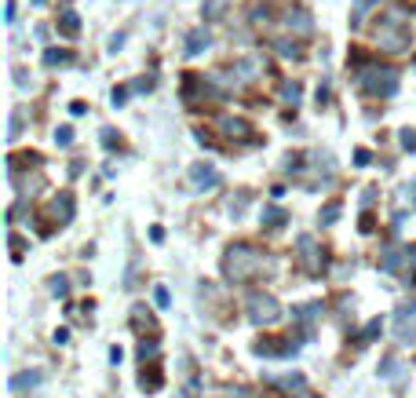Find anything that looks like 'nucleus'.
<instances>
[{"instance_id": "nucleus-1", "label": "nucleus", "mask_w": 416, "mask_h": 398, "mask_svg": "<svg viewBox=\"0 0 416 398\" xmlns=\"http://www.w3.org/2000/svg\"><path fill=\"white\" fill-rule=\"evenodd\" d=\"M354 84L361 95L369 99H391L398 92V70L395 66H376V62H361L354 70Z\"/></svg>"}, {"instance_id": "nucleus-2", "label": "nucleus", "mask_w": 416, "mask_h": 398, "mask_svg": "<svg viewBox=\"0 0 416 398\" xmlns=\"http://www.w3.org/2000/svg\"><path fill=\"white\" fill-rule=\"evenodd\" d=\"M259 271H263V252L245 245V241H238V245H230L223 252V278L227 281H249V278H259Z\"/></svg>"}, {"instance_id": "nucleus-3", "label": "nucleus", "mask_w": 416, "mask_h": 398, "mask_svg": "<svg viewBox=\"0 0 416 398\" xmlns=\"http://www.w3.org/2000/svg\"><path fill=\"white\" fill-rule=\"evenodd\" d=\"M376 44H380L384 51H391V55H398V51L409 48V19H406V11H401V8H391L387 15H380Z\"/></svg>"}, {"instance_id": "nucleus-4", "label": "nucleus", "mask_w": 416, "mask_h": 398, "mask_svg": "<svg viewBox=\"0 0 416 398\" xmlns=\"http://www.w3.org/2000/svg\"><path fill=\"white\" fill-rule=\"evenodd\" d=\"M245 314H249L252 325H274L281 318V303L270 296V292H252V296L245 300Z\"/></svg>"}, {"instance_id": "nucleus-5", "label": "nucleus", "mask_w": 416, "mask_h": 398, "mask_svg": "<svg viewBox=\"0 0 416 398\" xmlns=\"http://www.w3.org/2000/svg\"><path fill=\"white\" fill-rule=\"evenodd\" d=\"M216 132L223 135L227 143H234V146L256 143V132H252V124L245 121V117H219V121H216Z\"/></svg>"}, {"instance_id": "nucleus-6", "label": "nucleus", "mask_w": 416, "mask_h": 398, "mask_svg": "<svg viewBox=\"0 0 416 398\" xmlns=\"http://www.w3.org/2000/svg\"><path fill=\"white\" fill-rule=\"evenodd\" d=\"M413 318H416V300L401 303L395 311V340L398 343H416V329H413Z\"/></svg>"}, {"instance_id": "nucleus-7", "label": "nucleus", "mask_w": 416, "mask_h": 398, "mask_svg": "<svg viewBox=\"0 0 416 398\" xmlns=\"http://www.w3.org/2000/svg\"><path fill=\"white\" fill-rule=\"evenodd\" d=\"M300 343L303 337H285V340H256V354H263V358H285V354H296L300 351Z\"/></svg>"}, {"instance_id": "nucleus-8", "label": "nucleus", "mask_w": 416, "mask_h": 398, "mask_svg": "<svg viewBox=\"0 0 416 398\" xmlns=\"http://www.w3.org/2000/svg\"><path fill=\"white\" fill-rule=\"evenodd\" d=\"M296 256H300V263L310 271V278L321 274V249L314 245V238H300V241H296Z\"/></svg>"}, {"instance_id": "nucleus-9", "label": "nucleus", "mask_w": 416, "mask_h": 398, "mask_svg": "<svg viewBox=\"0 0 416 398\" xmlns=\"http://www.w3.org/2000/svg\"><path fill=\"white\" fill-rule=\"evenodd\" d=\"M190 183H193V190H216L219 183H223V176H219L212 164H193V169H190Z\"/></svg>"}, {"instance_id": "nucleus-10", "label": "nucleus", "mask_w": 416, "mask_h": 398, "mask_svg": "<svg viewBox=\"0 0 416 398\" xmlns=\"http://www.w3.org/2000/svg\"><path fill=\"white\" fill-rule=\"evenodd\" d=\"M70 220H73V194H70V190H62V194L51 201V223L66 227Z\"/></svg>"}, {"instance_id": "nucleus-11", "label": "nucleus", "mask_w": 416, "mask_h": 398, "mask_svg": "<svg viewBox=\"0 0 416 398\" xmlns=\"http://www.w3.org/2000/svg\"><path fill=\"white\" fill-rule=\"evenodd\" d=\"M281 22H285V30H292V33H303V37H307L310 30H314V19H310L303 8H289V11H285V15H281Z\"/></svg>"}, {"instance_id": "nucleus-12", "label": "nucleus", "mask_w": 416, "mask_h": 398, "mask_svg": "<svg viewBox=\"0 0 416 398\" xmlns=\"http://www.w3.org/2000/svg\"><path fill=\"white\" fill-rule=\"evenodd\" d=\"M37 383H41V369H22V373H15V377H11V383H8V388L15 391V395H26V391H33Z\"/></svg>"}, {"instance_id": "nucleus-13", "label": "nucleus", "mask_w": 416, "mask_h": 398, "mask_svg": "<svg viewBox=\"0 0 416 398\" xmlns=\"http://www.w3.org/2000/svg\"><path fill=\"white\" fill-rule=\"evenodd\" d=\"M212 48V33H208V26H198V30H190L187 37V55H201V51Z\"/></svg>"}, {"instance_id": "nucleus-14", "label": "nucleus", "mask_w": 416, "mask_h": 398, "mask_svg": "<svg viewBox=\"0 0 416 398\" xmlns=\"http://www.w3.org/2000/svg\"><path fill=\"white\" fill-rule=\"evenodd\" d=\"M398 267H406V249H395V245H391V249L380 256V271H384V274H395Z\"/></svg>"}, {"instance_id": "nucleus-15", "label": "nucleus", "mask_w": 416, "mask_h": 398, "mask_svg": "<svg viewBox=\"0 0 416 398\" xmlns=\"http://www.w3.org/2000/svg\"><path fill=\"white\" fill-rule=\"evenodd\" d=\"M259 223H263V230H281L285 223H289V216H285V209H267L263 216H259Z\"/></svg>"}, {"instance_id": "nucleus-16", "label": "nucleus", "mask_w": 416, "mask_h": 398, "mask_svg": "<svg viewBox=\"0 0 416 398\" xmlns=\"http://www.w3.org/2000/svg\"><path fill=\"white\" fill-rule=\"evenodd\" d=\"M59 30L66 37H77V30H81V15H77V11H62V15H59Z\"/></svg>"}, {"instance_id": "nucleus-17", "label": "nucleus", "mask_w": 416, "mask_h": 398, "mask_svg": "<svg viewBox=\"0 0 416 398\" xmlns=\"http://www.w3.org/2000/svg\"><path fill=\"white\" fill-rule=\"evenodd\" d=\"M73 55L70 51H62V48H48L44 51V66H70Z\"/></svg>"}, {"instance_id": "nucleus-18", "label": "nucleus", "mask_w": 416, "mask_h": 398, "mask_svg": "<svg viewBox=\"0 0 416 398\" xmlns=\"http://www.w3.org/2000/svg\"><path fill=\"white\" fill-rule=\"evenodd\" d=\"M234 0H205V19H223Z\"/></svg>"}, {"instance_id": "nucleus-19", "label": "nucleus", "mask_w": 416, "mask_h": 398, "mask_svg": "<svg viewBox=\"0 0 416 398\" xmlns=\"http://www.w3.org/2000/svg\"><path fill=\"white\" fill-rule=\"evenodd\" d=\"M274 51H278V55H285V59H296V55H300L303 48L296 44V41L289 44V37H278V41H274Z\"/></svg>"}, {"instance_id": "nucleus-20", "label": "nucleus", "mask_w": 416, "mask_h": 398, "mask_svg": "<svg viewBox=\"0 0 416 398\" xmlns=\"http://www.w3.org/2000/svg\"><path fill=\"white\" fill-rule=\"evenodd\" d=\"M369 4H372V0H358V4H354V15H350V30H358V26L366 22V15H369Z\"/></svg>"}, {"instance_id": "nucleus-21", "label": "nucleus", "mask_w": 416, "mask_h": 398, "mask_svg": "<svg viewBox=\"0 0 416 398\" xmlns=\"http://www.w3.org/2000/svg\"><path fill=\"white\" fill-rule=\"evenodd\" d=\"M314 314H321L318 300H310V307H296V311H292V318H300V322H307V318H314Z\"/></svg>"}, {"instance_id": "nucleus-22", "label": "nucleus", "mask_w": 416, "mask_h": 398, "mask_svg": "<svg viewBox=\"0 0 416 398\" xmlns=\"http://www.w3.org/2000/svg\"><path fill=\"white\" fill-rule=\"evenodd\" d=\"M281 99L296 106V102H300V84H296V81H292V84H285V88H281Z\"/></svg>"}, {"instance_id": "nucleus-23", "label": "nucleus", "mask_w": 416, "mask_h": 398, "mask_svg": "<svg viewBox=\"0 0 416 398\" xmlns=\"http://www.w3.org/2000/svg\"><path fill=\"white\" fill-rule=\"evenodd\" d=\"M380 332H384V322H380V318H372V322L366 325V337H361V340L369 343V340H376V337H380Z\"/></svg>"}, {"instance_id": "nucleus-24", "label": "nucleus", "mask_w": 416, "mask_h": 398, "mask_svg": "<svg viewBox=\"0 0 416 398\" xmlns=\"http://www.w3.org/2000/svg\"><path fill=\"white\" fill-rule=\"evenodd\" d=\"M55 143H59V146H70V143H73V128H70V124H62L59 132H55Z\"/></svg>"}, {"instance_id": "nucleus-25", "label": "nucleus", "mask_w": 416, "mask_h": 398, "mask_svg": "<svg viewBox=\"0 0 416 398\" xmlns=\"http://www.w3.org/2000/svg\"><path fill=\"white\" fill-rule=\"evenodd\" d=\"M336 216H340V201H332L329 209L321 212V223H325V227H329V223H336Z\"/></svg>"}, {"instance_id": "nucleus-26", "label": "nucleus", "mask_w": 416, "mask_h": 398, "mask_svg": "<svg viewBox=\"0 0 416 398\" xmlns=\"http://www.w3.org/2000/svg\"><path fill=\"white\" fill-rule=\"evenodd\" d=\"M22 132V110H15V113H11V128H8V139H15Z\"/></svg>"}, {"instance_id": "nucleus-27", "label": "nucleus", "mask_w": 416, "mask_h": 398, "mask_svg": "<svg viewBox=\"0 0 416 398\" xmlns=\"http://www.w3.org/2000/svg\"><path fill=\"white\" fill-rule=\"evenodd\" d=\"M51 292H55V296H66V292H70V281H66V278H51Z\"/></svg>"}, {"instance_id": "nucleus-28", "label": "nucleus", "mask_w": 416, "mask_h": 398, "mask_svg": "<svg viewBox=\"0 0 416 398\" xmlns=\"http://www.w3.org/2000/svg\"><path fill=\"white\" fill-rule=\"evenodd\" d=\"M401 146L416 150V132H413V128H401Z\"/></svg>"}, {"instance_id": "nucleus-29", "label": "nucleus", "mask_w": 416, "mask_h": 398, "mask_svg": "<svg viewBox=\"0 0 416 398\" xmlns=\"http://www.w3.org/2000/svg\"><path fill=\"white\" fill-rule=\"evenodd\" d=\"M168 300H172V296H168V289H164V285L153 289V303H158V307H168Z\"/></svg>"}, {"instance_id": "nucleus-30", "label": "nucleus", "mask_w": 416, "mask_h": 398, "mask_svg": "<svg viewBox=\"0 0 416 398\" xmlns=\"http://www.w3.org/2000/svg\"><path fill=\"white\" fill-rule=\"evenodd\" d=\"M113 106H124V102H128V88H113Z\"/></svg>"}, {"instance_id": "nucleus-31", "label": "nucleus", "mask_w": 416, "mask_h": 398, "mask_svg": "<svg viewBox=\"0 0 416 398\" xmlns=\"http://www.w3.org/2000/svg\"><path fill=\"white\" fill-rule=\"evenodd\" d=\"M380 373H384V377H395V373H398V362H395V358H387V362L380 366Z\"/></svg>"}, {"instance_id": "nucleus-32", "label": "nucleus", "mask_w": 416, "mask_h": 398, "mask_svg": "<svg viewBox=\"0 0 416 398\" xmlns=\"http://www.w3.org/2000/svg\"><path fill=\"white\" fill-rule=\"evenodd\" d=\"M227 398H259V395H256V391H249V388H234Z\"/></svg>"}, {"instance_id": "nucleus-33", "label": "nucleus", "mask_w": 416, "mask_h": 398, "mask_svg": "<svg viewBox=\"0 0 416 398\" xmlns=\"http://www.w3.org/2000/svg\"><path fill=\"white\" fill-rule=\"evenodd\" d=\"M121 48H124V37H121V33H117V37H113V41H110V51H121Z\"/></svg>"}, {"instance_id": "nucleus-34", "label": "nucleus", "mask_w": 416, "mask_h": 398, "mask_svg": "<svg viewBox=\"0 0 416 398\" xmlns=\"http://www.w3.org/2000/svg\"><path fill=\"white\" fill-rule=\"evenodd\" d=\"M413 194V205H416V183H409V190H406V198Z\"/></svg>"}, {"instance_id": "nucleus-35", "label": "nucleus", "mask_w": 416, "mask_h": 398, "mask_svg": "<svg viewBox=\"0 0 416 398\" xmlns=\"http://www.w3.org/2000/svg\"><path fill=\"white\" fill-rule=\"evenodd\" d=\"M37 4H44V0H37Z\"/></svg>"}]
</instances>
